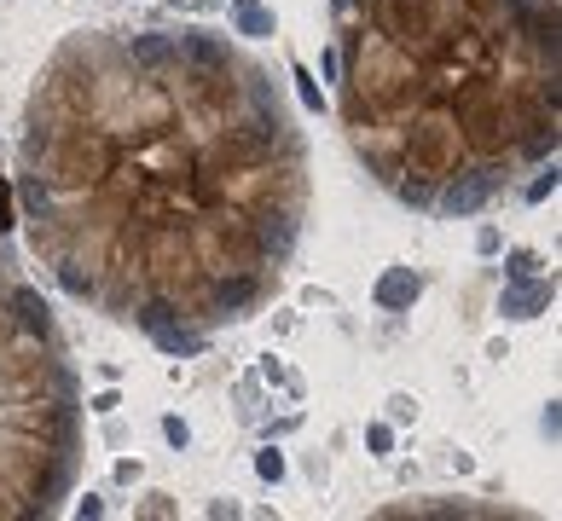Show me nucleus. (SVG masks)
<instances>
[{
  "label": "nucleus",
  "instance_id": "f257e3e1",
  "mask_svg": "<svg viewBox=\"0 0 562 521\" xmlns=\"http://www.w3.org/2000/svg\"><path fill=\"white\" fill-rule=\"evenodd\" d=\"M18 197L64 296L203 348L279 290L308 220L284 82L221 29H76L24 105Z\"/></svg>",
  "mask_w": 562,
  "mask_h": 521
},
{
  "label": "nucleus",
  "instance_id": "f03ea898",
  "mask_svg": "<svg viewBox=\"0 0 562 521\" xmlns=\"http://www.w3.org/2000/svg\"><path fill=\"white\" fill-rule=\"evenodd\" d=\"M342 122L377 186L476 215L557 151V0H337Z\"/></svg>",
  "mask_w": 562,
  "mask_h": 521
},
{
  "label": "nucleus",
  "instance_id": "7ed1b4c3",
  "mask_svg": "<svg viewBox=\"0 0 562 521\" xmlns=\"http://www.w3.org/2000/svg\"><path fill=\"white\" fill-rule=\"evenodd\" d=\"M82 412L64 325L0 249V521L64 510L82 475Z\"/></svg>",
  "mask_w": 562,
  "mask_h": 521
},
{
  "label": "nucleus",
  "instance_id": "20e7f679",
  "mask_svg": "<svg viewBox=\"0 0 562 521\" xmlns=\"http://www.w3.org/2000/svg\"><path fill=\"white\" fill-rule=\"evenodd\" d=\"M423 290V278L412 273V267H394V273H383V284H377V307H412Z\"/></svg>",
  "mask_w": 562,
  "mask_h": 521
},
{
  "label": "nucleus",
  "instance_id": "39448f33",
  "mask_svg": "<svg viewBox=\"0 0 562 521\" xmlns=\"http://www.w3.org/2000/svg\"><path fill=\"white\" fill-rule=\"evenodd\" d=\"M545 296H551V284L516 290V296H505V313H516V319H534V307H545Z\"/></svg>",
  "mask_w": 562,
  "mask_h": 521
},
{
  "label": "nucleus",
  "instance_id": "423d86ee",
  "mask_svg": "<svg viewBox=\"0 0 562 521\" xmlns=\"http://www.w3.org/2000/svg\"><path fill=\"white\" fill-rule=\"evenodd\" d=\"M261 475H267V481H279V475H284V458H279V452H261Z\"/></svg>",
  "mask_w": 562,
  "mask_h": 521
},
{
  "label": "nucleus",
  "instance_id": "0eeeda50",
  "mask_svg": "<svg viewBox=\"0 0 562 521\" xmlns=\"http://www.w3.org/2000/svg\"><path fill=\"white\" fill-rule=\"evenodd\" d=\"M163 435H169L174 446H186V423H180V417H169V423H163Z\"/></svg>",
  "mask_w": 562,
  "mask_h": 521
},
{
  "label": "nucleus",
  "instance_id": "6e6552de",
  "mask_svg": "<svg viewBox=\"0 0 562 521\" xmlns=\"http://www.w3.org/2000/svg\"><path fill=\"white\" fill-rule=\"evenodd\" d=\"M0 226H12V220H6V186H0Z\"/></svg>",
  "mask_w": 562,
  "mask_h": 521
}]
</instances>
